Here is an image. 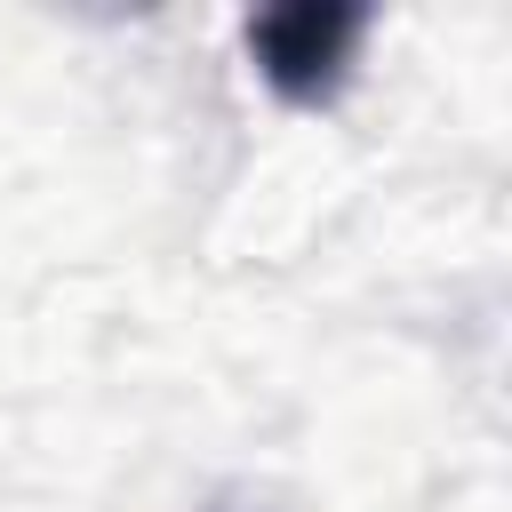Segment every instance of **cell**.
<instances>
[{
	"mask_svg": "<svg viewBox=\"0 0 512 512\" xmlns=\"http://www.w3.org/2000/svg\"><path fill=\"white\" fill-rule=\"evenodd\" d=\"M360 32H368V8H352V0H288V8H264L248 24V56H256L272 96L320 104V96H336Z\"/></svg>",
	"mask_w": 512,
	"mask_h": 512,
	"instance_id": "6da1fadb",
	"label": "cell"
}]
</instances>
